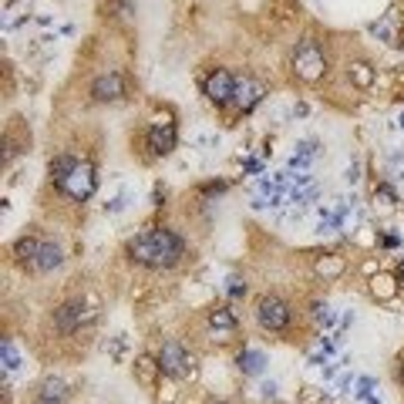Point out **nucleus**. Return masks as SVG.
Returning <instances> with one entry per match:
<instances>
[{
  "label": "nucleus",
  "instance_id": "10",
  "mask_svg": "<svg viewBox=\"0 0 404 404\" xmlns=\"http://www.w3.org/2000/svg\"><path fill=\"white\" fill-rule=\"evenodd\" d=\"M125 91H128V84H125V75H118V71L101 75V78L91 84L94 101H118V98H125Z\"/></svg>",
  "mask_w": 404,
  "mask_h": 404
},
{
  "label": "nucleus",
  "instance_id": "8",
  "mask_svg": "<svg viewBox=\"0 0 404 404\" xmlns=\"http://www.w3.org/2000/svg\"><path fill=\"white\" fill-rule=\"evenodd\" d=\"M233 94H236V78L229 71H213V75L206 78V98H209L213 105L233 101Z\"/></svg>",
  "mask_w": 404,
  "mask_h": 404
},
{
  "label": "nucleus",
  "instance_id": "9",
  "mask_svg": "<svg viewBox=\"0 0 404 404\" xmlns=\"http://www.w3.org/2000/svg\"><path fill=\"white\" fill-rule=\"evenodd\" d=\"M263 98H266V88H263V84H260L256 78H239V81H236L233 101H236V108L243 111V115L256 108V105H260Z\"/></svg>",
  "mask_w": 404,
  "mask_h": 404
},
{
  "label": "nucleus",
  "instance_id": "24",
  "mask_svg": "<svg viewBox=\"0 0 404 404\" xmlns=\"http://www.w3.org/2000/svg\"><path fill=\"white\" fill-rule=\"evenodd\" d=\"M310 317H313V320H317L320 327H327L330 320H334V313H330V307H327V303H313V307H310Z\"/></svg>",
  "mask_w": 404,
  "mask_h": 404
},
{
  "label": "nucleus",
  "instance_id": "23",
  "mask_svg": "<svg viewBox=\"0 0 404 404\" xmlns=\"http://www.w3.org/2000/svg\"><path fill=\"white\" fill-rule=\"evenodd\" d=\"M0 354H4V371H14V367H20V354H17V347L11 341L0 343Z\"/></svg>",
  "mask_w": 404,
  "mask_h": 404
},
{
  "label": "nucleus",
  "instance_id": "16",
  "mask_svg": "<svg viewBox=\"0 0 404 404\" xmlns=\"http://www.w3.org/2000/svg\"><path fill=\"white\" fill-rule=\"evenodd\" d=\"M17 260L27 266V270H34V263H37V253H41V239H34V236H24V239H17Z\"/></svg>",
  "mask_w": 404,
  "mask_h": 404
},
{
  "label": "nucleus",
  "instance_id": "12",
  "mask_svg": "<svg viewBox=\"0 0 404 404\" xmlns=\"http://www.w3.org/2000/svg\"><path fill=\"white\" fill-rule=\"evenodd\" d=\"M371 31L377 34L384 44L398 47V44H401V14H394V11H391V14H384V17H381V20H377V24L371 27Z\"/></svg>",
  "mask_w": 404,
  "mask_h": 404
},
{
  "label": "nucleus",
  "instance_id": "25",
  "mask_svg": "<svg viewBox=\"0 0 404 404\" xmlns=\"http://www.w3.org/2000/svg\"><path fill=\"white\" fill-rule=\"evenodd\" d=\"M226 293H229V296H243V293H246L243 277H236V273H233V277H226Z\"/></svg>",
  "mask_w": 404,
  "mask_h": 404
},
{
  "label": "nucleus",
  "instance_id": "20",
  "mask_svg": "<svg viewBox=\"0 0 404 404\" xmlns=\"http://www.w3.org/2000/svg\"><path fill=\"white\" fill-rule=\"evenodd\" d=\"M343 266L347 263H343L341 256H320V260H317V273H320L324 280H337L343 273Z\"/></svg>",
  "mask_w": 404,
  "mask_h": 404
},
{
  "label": "nucleus",
  "instance_id": "6",
  "mask_svg": "<svg viewBox=\"0 0 404 404\" xmlns=\"http://www.w3.org/2000/svg\"><path fill=\"white\" fill-rule=\"evenodd\" d=\"M149 149H152L156 156H169L172 149H175V125H172L169 111L156 115V122L149 128Z\"/></svg>",
  "mask_w": 404,
  "mask_h": 404
},
{
  "label": "nucleus",
  "instance_id": "13",
  "mask_svg": "<svg viewBox=\"0 0 404 404\" xmlns=\"http://www.w3.org/2000/svg\"><path fill=\"white\" fill-rule=\"evenodd\" d=\"M320 152H324L320 141H300V145L293 149V156H290V169H296V172L307 169L313 158H320Z\"/></svg>",
  "mask_w": 404,
  "mask_h": 404
},
{
  "label": "nucleus",
  "instance_id": "4",
  "mask_svg": "<svg viewBox=\"0 0 404 404\" xmlns=\"http://www.w3.org/2000/svg\"><path fill=\"white\" fill-rule=\"evenodd\" d=\"M158 364H162V374H169V377H189V374L196 371V358H192L179 341L162 343V351H158Z\"/></svg>",
  "mask_w": 404,
  "mask_h": 404
},
{
  "label": "nucleus",
  "instance_id": "29",
  "mask_svg": "<svg viewBox=\"0 0 404 404\" xmlns=\"http://www.w3.org/2000/svg\"><path fill=\"white\" fill-rule=\"evenodd\" d=\"M354 384H358V381H354L351 374H341V381H337V391H351Z\"/></svg>",
  "mask_w": 404,
  "mask_h": 404
},
{
  "label": "nucleus",
  "instance_id": "5",
  "mask_svg": "<svg viewBox=\"0 0 404 404\" xmlns=\"http://www.w3.org/2000/svg\"><path fill=\"white\" fill-rule=\"evenodd\" d=\"M256 320H260L266 330H286L290 320H293V310H290V303L280 300V296H263V300L256 303Z\"/></svg>",
  "mask_w": 404,
  "mask_h": 404
},
{
  "label": "nucleus",
  "instance_id": "33",
  "mask_svg": "<svg viewBox=\"0 0 404 404\" xmlns=\"http://www.w3.org/2000/svg\"><path fill=\"white\" fill-rule=\"evenodd\" d=\"M367 404H377V401H367Z\"/></svg>",
  "mask_w": 404,
  "mask_h": 404
},
{
  "label": "nucleus",
  "instance_id": "32",
  "mask_svg": "<svg viewBox=\"0 0 404 404\" xmlns=\"http://www.w3.org/2000/svg\"><path fill=\"white\" fill-rule=\"evenodd\" d=\"M398 277H401V280H404V256H401V270H398Z\"/></svg>",
  "mask_w": 404,
  "mask_h": 404
},
{
  "label": "nucleus",
  "instance_id": "30",
  "mask_svg": "<svg viewBox=\"0 0 404 404\" xmlns=\"http://www.w3.org/2000/svg\"><path fill=\"white\" fill-rule=\"evenodd\" d=\"M37 404H61V401H54V398H41Z\"/></svg>",
  "mask_w": 404,
  "mask_h": 404
},
{
  "label": "nucleus",
  "instance_id": "3",
  "mask_svg": "<svg viewBox=\"0 0 404 404\" xmlns=\"http://www.w3.org/2000/svg\"><path fill=\"white\" fill-rule=\"evenodd\" d=\"M94 189H98V175H94L91 162H78V165L71 169V175L61 182V192L71 196L75 202H88L94 196Z\"/></svg>",
  "mask_w": 404,
  "mask_h": 404
},
{
  "label": "nucleus",
  "instance_id": "18",
  "mask_svg": "<svg viewBox=\"0 0 404 404\" xmlns=\"http://www.w3.org/2000/svg\"><path fill=\"white\" fill-rule=\"evenodd\" d=\"M236 364H239V371L243 374H263L266 371V358L260 351H239Z\"/></svg>",
  "mask_w": 404,
  "mask_h": 404
},
{
  "label": "nucleus",
  "instance_id": "26",
  "mask_svg": "<svg viewBox=\"0 0 404 404\" xmlns=\"http://www.w3.org/2000/svg\"><path fill=\"white\" fill-rule=\"evenodd\" d=\"M358 398H364V401H371V394H374V377H358Z\"/></svg>",
  "mask_w": 404,
  "mask_h": 404
},
{
  "label": "nucleus",
  "instance_id": "17",
  "mask_svg": "<svg viewBox=\"0 0 404 404\" xmlns=\"http://www.w3.org/2000/svg\"><path fill=\"white\" fill-rule=\"evenodd\" d=\"M347 75H351V81L358 84L360 91H367V88H374V68L367 61H354L351 68H347Z\"/></svg>",
  "mask_w": 404,
  "mask_h": 404
},
{
  "label": "nucleus",
  "instance_id": "27",
  "mask_svg": "<svg viewBox=\"0 0 404 404\" xmlns=\"http://www.w3.org/2000/svg\"><path fill=\"white\" fill-rule=\"evenodd\" d=\"M374 192H377V199L384 202V206H394V202H398V196H394V189L391 186H377Z\"/></svg>",
  "mask_w": 404,
  "mask_h": 404
},
{
  "label": "nucleus",
  "instance_id": "15",
  "mask_svg": "<svg viewBox=\"0 0 404 404\" xmlns=\"http://www.w3.org/2000/svg\"><path fill=\"white\" fill-rule=\"evenodd\" d=\"M135 374H139L141 384L156 388V384H158V374H162V364H158L156 358H149V354H141V358L135 360Z\"/></svg>",
  "mask_w": 404,
  "mask_h": 404
},
{
  "label": "nucleus",
  "instance_id": "21",
  "mask_svg": "<svg viewBox=\"0 0 404 404\" xmlns=\"http://www.w3.org/2000/svg\"><path fill=\"white\" fill-rule=\"evenodd\" d=\"M371 293L377 296V300H391V296L398 293V286H394V277H374Z\"/></svg>",
  "mask_w": 404,
  "mask_h": 404
},
{
  "label": "nucleus",
  "instance_id": "14",
  "mask_svg": "<svg viewBox=\"0 0 404 404\" xmlns=\"http://www.w3.org/2000/svg\"><path fill=\"white\" fill-rule=\"evenodd\" d=\"M61 246H54V243H41V253H37V263H34V270L37 273H51V270H58L61 266Z\"/></svg>",
  "mask_w": 404,
  "mask_h": 404
},
{
  "label": "nucleus",
  "instance_id": "28",
  "mask_svg": "<svg viewBox=\"0 0 404 404\" xmlns=\"http://www.w3.org/2000/svg\"><path fill=\"white\" fill-rule=\"evenodd\" d=\"M192 141H196L199 149H206V145H213V141H216V135H213V132H196V135H192Z\"/></svg>",
  "mask_w": 404,
  "mask_h": 404
},
{
  "label": "nucleus",
  "instance_id": "11",
  "mask_svg": "<svg viewBox=\"0 0 404 404\" xmlns=\"http://www.w3.org/2000/svg\"><path fill=\"white\" fill-rule=\"evenodd\" d=\"M209 330H213L216 341H229L236 334V313L229 307H216V310L209 313Z\"/></svg>",
  "mask_w": 404,
  "mask_h": 404
},
{
  "label": "nucleus",
  "instance_id": "19",
  "mask_svg": "<svg viewBox=\"0 0 404 404\" xmlns=\"http://www.w3.org/2000/svg\"><path fill=\"white\" fill-rule=\"evenodd\" d=\"M75 165H78V158H75V156H58V158H54V162H51V179H54V186L61 189V182L71 175Z\"/></svg>",
  "mask_w": 404,
  "mask_h": 404
},
{
  "label": "nucleus",
  "instance_id": "1",
  "mask_svg": "<svg viewBox=\"0 0 404 404\" xmlns=\"http://www.w3.org/2000/svg\"><path fill=\"white\" fill-rule=\"evenodd\" d=\"M182 253H186V239L172 229H149L128 243V256L141 266H152V270L175 266L182 260Z\"/></svg>",
  "mask_w": 404,
  "mask_h": 404
},
{
  "label": "nucleus",
  "instance_id": "22",
  "mask_svg": "<svg viewBox=\"0 0 404 404\" xmlns=\"http://www.w3.org/2000/svg\"><path fill=\"white\" fill-rule=\"evenodd\" d=\"M64 394H68V384H64L61 377H47L44 384H41V398H54V401H61Z\"/></svg>",
  "mask_w": 404,
  "mask_h": 404
},
{
  "label": "nucleus",
  "instance_id": "2",
  "mask_svg": "<svg viewBox=\"0 0 404 404\" xmlns=\"http://www.w3.org/2000/svg\"><path fill=\"white\" fill-rule=\"evenodd\" d=\"M293 71L300 81H320L327 71V58L324 51H320V44H313L310 37L307 41H300L293 51Z\"/></svg>",
  "mask_w": 404,
  "mask_h": 404
},
{
  "label": "nucleus",
  "instance_id": "7",
  "mask_svg": "<svg viewBox=\"0 0 404 404\" xmlns=\"http://www.w3.org/2000/svg\"><path fill=\"white\" fill-rule=\"evenodd\" d=\"M94 310H88L81 300H71V303H64V307H58V313H54V327L61 330V334H71V330H78L84 320H91Z\"/></svg>",
  "mask_w": 404,
  "mask_h": 404
},
{
  "label": "nucleus",
  "instance_id": "31",
  "mask_svg": "<svg viewBox=\"0 0 404 404\" xmlns=\"http://www.w3.org/2000/svg\"><path fill=\"white\" fill-rule=\"evenodd\" d=\"M398 381H404V360H401V367H398Z\"/></svg>",
  "mask_w": 404,
  "mask_h": 404
}]
</instances>
